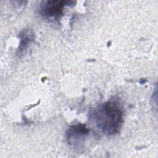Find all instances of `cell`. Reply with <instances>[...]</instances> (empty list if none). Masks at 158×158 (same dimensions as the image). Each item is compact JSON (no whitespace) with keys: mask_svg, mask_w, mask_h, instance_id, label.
<instances>
[{"mask_svg":"<svg viewBox=\"0 0 158 158\" xmlns=\"http://www.w3.org/2000/svg\"><path fill=\"white\" fill-rule=\"evenodd\" d=\"M91 116L97 127L108 136L118 133L123 124L122 109L119 103L114 101L99 104L94 109Z\"/></svg>","mask_w":158,"mask_h":158,"instance_id":"1","label":"cell"},{"mask_svg":"<svg viewBox=\"0 0 158 158\" xmlns=\"http://www.w3.org/2000/svg\"><path fill=\"white\" fill-rule=\"evenodd\" d=\"M73 1L64 0L43 1L40 4V13L45 19L57 20L62 15L65 6L73 5Z\"/></svg>","mask_w":158,"mask_h":158,"instance_id":"2","label":"cell"},{"mask_svg":"<svg viewBox=\"0 0 158 158\" xmlns=\"http://www.w3.org/2000/svg\"><path fill=\"white\" fill-rule=\"evenodd\" d=\"M89 134V130L83 124L73 125L69 128L67 133L66 138L69 144L75 143L78 139H81Z\"/></svg>","mask_w":158,"mask_h":158,"instance_id":"3","label":"cell"},{"mask_svg":"<svg viewBox=\"0 0 158 158\" xmlns=\"http://www.w3.org/2000/svg\"><path fill=\"white\" fill-rule=\"evenodd\" d=\"M30 38L29 37L25 36V37L22 38L20 40L19 49H20V50H23L24 48H25L26 46L28 45V44L30 43Z\"/></svg>","mask_w":158,"mask_h":158,"instance_id":"4","label":"cell"}]
</instances>
